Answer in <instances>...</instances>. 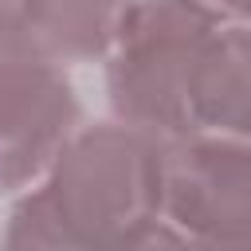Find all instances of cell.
Listing matches in <instances>:
<instances>
[{
  "mask_svg": "<svg viewBox=\"0 0 251 251\" xmlns=\"http://www.w3.org/2000/svg\"><path fill=\"white\" fill-rule=\"evenodd\" d=\"M133 0H24L27 43L63 63H106Z\"/></svg>",
  "mask_w": 251,
  "mask_h": 251,
  "instance_id": "cell-5",
  "label": "cell"
},
{
  "mask_svg": "<svg viewBox=\"0 0 251 251\" xmlns=\"http://www.w3.org/2000/svg\"><path fill=\"white\" fill-rule=\"evenodd\" d=\"M165 224L180 243L251 247V141L231 133L165 141Z\"/></svg>",
  "mask_w": 251,
  "mask_h": 251,
  "instance_id": "cell-3",
  "label": "cell"
},
{
  "mask_svg": "<svg viewBox=\"0 0 251 251\" xmlns=\"http://www.w3.org/2000/svg\"><path fill=\"white\" fill-rule=\"evenodd\" d=\"M165 224V141L114 118L78 126L8 212V247H153Z\"/></svg>",
  "mask_w": 251,
  "mask_h": 251,
  "instance_id": "cell-1",
  "label": "cell"
},
{
  "mask_svg": "<svg viewBox=\"0 0 251 251\" xmlns=\"http://www.w3.org/2000/svg\"><path fill=\"white\" fill-rule=\"evenodd\" d=\"M27 43L24 35V0H0V47Z\"/></svg>",
  "mask_w": 251,
  "mask_h": 251,
  "instance_id": "cell-6",
  "label": "cell"
},
{
  "mask_svg": "<svg viewBox=\"0 0 251 251\" xmlns=\"http://www.w3.org/2000/svg\"><path fill=\"white\" fill-rule=\"evenodd\" d=\"M82 106L67 67L31 43L0 47V192L31 188L78 129Z\"/></svg>",
  "mask_w": 251,
  "mask_h": 251,
  "instance_id": "cell-4",
  "label": "cell"
},
{
  "mask_svg": "<svg viewBox=\"0 0 251 251\" xmlns=\"http://www.w3.org/2000/svg\"><path fill=\"white\" fill-rule=\"evenodd\" d=\"M212 8H220L227 20H235V24H247L251 27V0H208Z\"/></svg>",
  "mask_w": 251,
  "mask_h": 251,
  "instance_id": "cell-7",
  "label": "cell"
},
{
  "mask_svg": "<svg viewBox=\"0 0 251 251\" xmlns=\"http://www.w3.org/2000/svg\"><path fill=\"white\" fill-rule=\"evenodd\" d=\"M224 24L227 16L208 0H133L106 55L114 118L161 141L196 133V82Z\"/></svg>",
  "mask_w": 251,
  "mask_h": 251,
  "instance_id": "cell-2",
  "label": "cell"
}]
</instances>
